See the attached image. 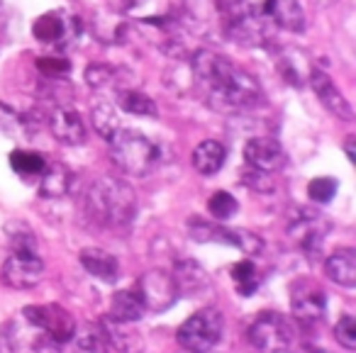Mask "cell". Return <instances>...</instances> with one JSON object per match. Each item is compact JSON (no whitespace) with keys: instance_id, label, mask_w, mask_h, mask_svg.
<instances>
[{"instance_id":"cell-16","label":"cell","mask_w":356,"mask_h":353,"mask_svg":"<svg viewBox=\"0 0 356 353\" xmlns=\"http://www.w3.org/2000/svg\"><path fill=\"white\" fill-rule=\"evenodd\" d=\"M173 283H176L178 295H200L210 288V275L205 273V268L195 261H178L176 270H173Z\"/></svg>"},{"instance_id":"cell-31","label":"cell","mask_w":356,"mask_h":353,"mask_svg":"<svg viewBox=\"0 0 356 353\" xmlns=\"http://www.w3.org/2000/svg\"><path fill=\"white\" fill-rule=\"evenodd\" d=\"M86 83L95 90L108 88V85L115 83V69H110V66H105V64L88 66V69H86Z\"/></svg>"},{"instance_id":"cell-27","label":"cell","mask_w":356,"mask_h":353,"mask_svg":"<svg viewBox=\"0 0 356 353\" xmlns=\"http://www.w3.org/2000/svg\"><path fill=\"white\" fill-rule=\"evenodd\" d=\"M90 120H93V127L95 132L100 134L103 139H113V134L120 129V120L118 115H115V108L110 103H100L93 108V113H90Z\"/></svg>"},{"instance_id":"cell-33","label":"cell","mask_w":356,"mask_h":353,"mask_svg":"<svg viewBox=\"0 0 356 353\" xmlns=\"http://www.w3.org/2000/svg\"><path fill=\"white\" fill-rule=\"evenodd\" d=\"M37 66H40L42 74L49 76V79H59V76H64L66 71H69V61H66V59H56V56H47V59H40V61H37Z\"/></svg>"},{"instance_id":"cell-3","label":"cell","mask_w":356,"mask_h":353,"mask_svg":"<svg viewBox=\"0 0 356 353\" xmlns=\"http://www.w3.org/2000/svg\"><path fill=\"white\" fill-rule=\"evenodd\" d=\"M110 154L115 166L129 176H147L159 161L156 144L134 129H118L110 139Z\"/></svg>"},{"instance_id":"cell-10","label":"cell","mask_w":356,"mask_h":353,"mask_svg":"<svg viewBox=\"0 0 356 353\" xmlns=\"http://www.w3.org/2000/svg\"><path fill=\"white\" fill-rule=\"evenodd\" d=\"M139 295L144 299V307L154 309V312H163L178 299L176 283L168 273L163 270H149L139 278Z\"/></svg>"},{"instance_id":"cell-1","label":"cell","mask_w":356,"mask_h":353,"mask_svg":"<svg viewBox=\"0 0 356 353\" xmlns=\"http://www.w3.org/2000/svg\"><path fill=\"white\" fill-rule=\"evenodd\" d=\"M90 215L105 227H124L132 222L137 197L129 183L122 178H98L86 195Z\"/></svg>"},{"instance_id":"cell-17","label":"cell","mask_w":356,"mask_h":353,"mask_svg":"<svg viewBox=\"0 0 356 353\" xmlns=\"http://www.w3.org/2000/svg\"><path fill=\"white\" fill-rule=\"evenodd\" d=\"M81 265H83L93 278L103 280V283H115V280L120 278L118 258L103 249H83L81 251Z\"/></svg>"},{"instance_id":"cell-13","label":"cell","mask_w":356,"mask_h":353,"mask_svg":"<svg viewBox=\"0 0 356 353\" xmlns=\"http://www.w3.org/2000/svg\"><path fill=\"white\" fill-rule=\"evenodd\" d=\"M310 85H312V90L317 93V98H320V103L325 105L327 110H330L334 117H339V120H354V113H351V105L346 103V98L344 95L337 90V85L332 83V79L325 74V71H317V69H310Z\"/></svg>"},{"instance_id":"cell-25","label":"cell","mask_w":356,"mask_h":353,"mask_svg":"<svg viewBox=\"0 0 356 353\" xmlns=\"http://www.w3.org/2000/svg\"><path fill=\"white\" fill-rule=\"evenodd\" d=\"M118 105L129 115H137V117H156V103H154L149 95L137 93V90H120Z\"/></svg>"},{"instance_id":"cell-12","label":"cell","mask_w":356,"mask_h":353,"mask_svg":"<svg viewBox=\"0 0 356 353\" xmlns=\"http://www.w3.org/2000/svg\"><path fill=\"white\" fill-rule=\"evenodd\" d=\"M291 307L300 322H317L325 312V293L310 280H300L298 285H293Z\"/></svg>"},{"instance_id":"cell-6","label":"cell","mask_w":356,"mask_h":353,"mask_svg":"<svg viewBox=\"0 0 356 353\" xmlns=\"http://www.w3.org/2000/svg\"><path fill=\"white\" fill-rule=\"evenodd\" d=\"M22 317L27 322H32L37 329L49 336L51 343H66L71 341L76 331V322L66 309H61L59 304H40V307H25Z\"/></svg>"},{"instance_id":"cell-2","label":"cell","mask_w":356,"mask_h":353,"mask_svg":"<svg viewBox=\"0 0 356 353\" xmlns=\"http://www.w3.org/2000/svg\"><path fill=\"white\" fill-rule=\"evenodd\" d=\"M208 100L220 113H242L264 103V90L247 71L232 66L213 88H208Z\"/></svg>"},{"instance_id":"cell-30","label":"cell","mask_w":356,"mask_h":353,"mask_svg":"<svg viewBox=\"0 0 356 353\" xmlns=\"http://www.w3.org/2000/svg\"><path fill=\"white\" fill-rule=\"evenodd\" d=\"M307 195L315 202H320V205H327L337 195V181L334 178H315L307 186Z\"/></svg>"},{"instance_id":"cell-18","label":"cell","mask_w":356,"mask_h":353,"mask_svg":"<svg viewBox=\"0 0 356 353\" xmlns=\"http://www.w3.org/2000/svg\"><path fill=\"white\" fill-rule=\"evenodd\" d=\"M325 273L332 283L341 288H354L356 285V254L351 249H341L325 261Z\"/></svg>"},{"instance_id":"cell-24","label":"cell","mask_w":356,"mask_h":353,"mask_svg":"<svg viewBox=\"0 0 356 353\" xmlns=\"http://www.w3.org/2000/svg\"><path fill=\"white\" fill-rule=\"evenodd\" d=\"M71 338H74V351L71 353H108L110 348L103 329L95 327V324H86L83 329H76Z\"/></svg>"},{"instance_id":"cell-23","label":"cell","mask_w":356,"mask_h":353,"mask_svg":"<svg viewBox=\"0 0 356 353\" xmlns=\"http://www.w3.org/2000/svg\"><path fill=\"white\" fill-rule=\"evenodd\" d=\"M278 71H281L283 79H286L288 83L300 88V85L305 83L307 76H310V64L305 61L302 51L286 49L281 54V59H278Z\"/></svg>"},{"instance_id":"cell-22","label":"cell","mask_w":356,"mask_h":353,"mask_svg":"<svg viewBox=\"0 0 356 353\" xmlns=\"http://www.w3.org/2000/svg\"><path fill=\"white\" fill-rule=\"evenodd\" d=\"M144 299L137 290H122L113 297V304H110V317L122 319V322H137L144 314Z\"/></svg>"},{"instance_id":"cell-20","label":"cell","mask_w":356,"mask_h":353,"mask_svg":"<svg viewBox=\"0 0 356 353\" xmlns=\"http://www.w3.org/2000/svg\"><path fill=\"white\" fill-rule=\"evenodd\" d=\"M225 158H227V151H225L222 144L215 142V139L200 142L198 147L193 149V166L200 176H215V173L225 166Z\"/></svg>"},{"instance_id":"cell-29","label":"cell","mask_w":356,"mask_h":353,"mask_svg":"<svg viewBox=\"0 0 356 353\" xmlns=\"http://www.w3.org/2000/svg\"><path fill=\"white\" fill-rule=\"evenodd\" d=\"M208 210L215 220L225 222V220H229V217L237 215L239 205H237V200H234V195H229V192H225V190H218L208 200Z\"/></svg>"},{"instance_id":"cell-28","label":"cell","mask_w":356,"mask_h":353,"mask_svg":"<svg viewBox=\"0 0 356 353\" xmlns=\"http://www.w3.org/2000/svg\"><path fill=\"white\" fill-rule=\"evenodd\" d=\"M232 280L244 297H249V295L257 293L259 283H261V278H259V273H257V268H254L252 261H239V263H234L232 265Z\"/></svg>"},{"instance_id":"cell-11","label":"cell","mask_w":356,"mask_h":353,"mask_svg":"<svg viewBox=\"0 0 356 353\" xmlns=\"http://www.w3.org/2000/svg\"><path fill=\"white\" fill-rule=\"evenodd\" d=\"M244 158L252 168L264 173H273L283 166L286 156H283V147L276 139L268 137H254L244 144Z\"/></svg>"},{"instance_id":"cell-7","label":"cell","mask_w":356,"mask_h":353,"mask_svg":"<svg viewBox=\"0 0 356 353\" xmlns=\"http://www.w3.org/2000/svg\"><path fill=\"white\" fill-rule=\"evenodd\" d=\"M191 236L195 241H220V244L237 246L242 254L247 256H259L264 249V241L257 234L247 229H225V227H215L208 222L193 220L191 222Z\"/></svg>"},{"instance_id":"cell-34","label":"cell","mask_w":356,"mask_h":353,"mask_svg":"<svg viewBox=\"0 0 356 353\" xmlns=\"http://www.w3.org/2000/svg\"><path fill=\"white\" fill-rule=\"evenodd\" d=\"M244 183H247V186H252V188H257V190H268V188H271L268 173L257 171V168H252V171L244 173Z\"/></svg>"},{"instance_id":"cell-14","label":"cell","mask_w":356,"mask_h":353,"mask_svg":"<svg viewBox=\"0 0 356 353\" xmlns=\"http://www.w3.org/2000/svg\"><path fill=\"white\" fill-rule=\"evenodd\" d=\"M100 329H103L110 346H115L120 353H142L144 338H142V334L137 331L134 322H122V319H115L108 314V317L100 322Z\"/></svg>"},{"instance_id":"cell-35","label":"cell","mask_w":356,"mask_h":353,"mask_svg":"<svg viewBox=\"0 0 356 353\" xmlns=\"http://www.w3.org/2000/svg\"><path fill=\"white\" fill-rule=\"evenodd\" d=\"M346 154H349V158L354 161V139H349V142H346Z\"/></svg>"},{"instance_id":"cell-21","label":"cell","mask_w":356,"mask_h":353,"mask_svg":"<svg viewBox=\"0 0 356 353\" xmlns=\"http://www.w3.org/2000/svg\"><path fill=\"white\" fill-rule=\"evenodd\" d=\"M271 22L281 30L302 32L305 30V13L298 0H271Z\"/></svg>"},{"instance_id":"cell-4","label":"cell","mask_w":356,"mask_h":353,"mask_svg":"<svg viewBox=\"0 0 356 353\" xmlns=\"http://www.w3.org/2000/svg\"><path fill=\"white\" fill-rule=\"evenodd\" d=\"M225 319L222 312L208 307L195 312L193 317H188L181 329H178V343L186 348L188 353H208L215 348V343L222 336Z\"/></svg>"},{"instance_id":"cell-26","label":"cell","mask_w":356,"mask_h":353,"mask_svg":"<svg viewBox=\"0 0 356 353\" xmlns=\"http://www.w3.org/2000/svg\"><path fill=\"white\" fill-rule=\"evenodd\" d=\"M10 166L17 176L32 178V176H42L47 161H44V156L37 151H22V149H15V151L10 154Z\"/></svg>"},{"instance_id":"cell-15","label":"cell","mask_w":356,"mask_h":353,"mask_svg":"<svg viewBox=\"0 0 356 353\" xmlns=\"http://www.w3.org/2000/svg\"><path fill=\"white\" fill-rule=\"evenodd\" d=\"M49 129L61 144L69 147H79L86 142V124L79 113L69 108H56L49 117Z\"/></svg>"},{"instance_id":"cell-19","label":"cell","mask_w":356,"mask_h":353,"mask_svg":"<svg viewBox=\"0 0 356 353\" xmlns=\"http://www.w3.org/2000/svg\"><path fill=\"white\" fill-rule=\"evenodd\" d=\"M71 183H74V173H71L69 166L64 163H49L44 166L42 171V186H40V192L42 197H64L69 195L71 190Z\"/></svg>"},{"instance_id":"cell-36","label":"cell","mask_w":356,"mask_h":353,"mask_svg":"<svg viewBox=\"0 0 356 353\" xmlns=\"http://www.w3.org/2000/svg\"><path fill=\"white\" fill-rule=\"evenodd\" d=\"M310 353H332V351H325V348H312Z\"/></svg>"},{"instance_id":"cell-5","label":"cell","mask_w":356,"mask_h":353,"mask_svg":"<svg viewBox=\"0 0 356 353\" xmlns=\"http://www.w3.org/2000/svg\"><path fill=\"white\" fill-rule=\"evenodd\" d=\"M249 341L261 353H278L286 351L293 341V329L281 314L264 312L249 329Z\"/></svg>"},{"instance_id":"cell-37","label":"cell","mask_w":356,"mask_h":353,"mask_svg":"<svg viewBox=\"0 0 356 353\" xmlns=\"http://www.w3.org/2000/svg\"><path fill=\"white\" fill-rule=\"evenodd\" d=\"M278 353H288V351H278Z\"/></svg>"},{"instance_id":"cell-8","label":"cell","mask_w":356,"mask_h":353,"mask_svg":"<svg viewBox=\"0 0 356 353\" xmlns=\"http://www.w3.org/2000/svg\"><path fill=\"white\" fill-rule=\"evenodd\" d=\"M42 278H44V263L35 251H13L3 263V283L8 288H35Z\"/></svg>"},{"instance_id":"cell-32","label":"cell","mask_w":356,"mask_h":353,"mask_svg":"<svg viewBox=\"0 0 356 353\" xmlns=\"http://www.w3.org/2000/svg\"><path fill=\"white\" fill-rule=\"evenodd\" d=\"M334 336H337V341L346 348V351H354L356 348V319L349 317V314L341 317L339 324H337V329H334Z\"/></svg>"},{"instance_id":"cell-9","label":"cell","mask_w":356,"mask_h":353,"mask_svg":"<svg viewBox=\"0 0 356 353\" xmlns=\"http://www.w3.org/2000/svg\"><path fill=\"white\" fill-rule=\"evenodd\" d=\"M32 35L40 40L42 44H69L81 35V20L74 15H59V13H47V15L37 17L32 25Z\"/></svg>"}]
</instances>
